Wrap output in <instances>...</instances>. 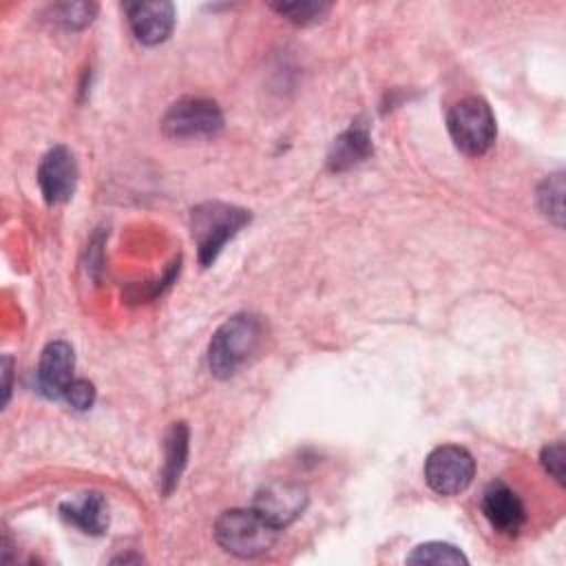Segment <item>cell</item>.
<instances>
[{
    "instance_id": "obj_1",
    "label": "cell",
    "mask_w": 566,
    "mask_h": 566,
    "mask_svg": "<svg viewBox=\"0 0 566 566\" xmlns=\"http://www.w3.org/2000/svg\"><path fill=\"white\" fill-rule=\"evenodd\" d=\"M263 323L254 314H234L212 336L208 345V365L217 378H230L252 358L263 340Z\"/></svg>"
},
{
    "instance_id": "obj_2",
    "label": "cell",
    "mask_w": 566,
    "mask_h": 566,
    "mask_svg": "<svg viewBox=\"0 0 566 566\" xmlns=\"http://www.w3.org/2000/svg\"><path fill=\"white\" fill-rule=\"evenodd\" d=\"M248 223H250V212L239 206H230L221 201H206L195 206L190 214V230L197 243L199 263L203 268L212 265L219 252L223 250V245Z\"/></svg>"
},
{
    "instance_id": "obj_3",
    "label": "cell",
    "mask_w": 566,
    "mask_h": 566,
    "mask_svg": "<svg viewBox=\"0 0 566 566\" xmlns=\"http://www.w3.org/2000/svg\"><path fill=\"white\" fill-rule=\"evenodd\" d=\"M214 539L226 553L256 557L276 544L279 528L268 524L254 509H230L217 517Z\"/></svg>"
},
{
    "instance_id": "obj_4",
    "label": "cell",
    "mask_w": 566,
    "mask_h": 566,
    "mask_svg": "<svg viewBox=\"0 0 566 566\" xmlns=\"http://www.w3.org/2000/svg\"><path fill=\"white\" fill-rule=\"evenodd\" d=\"M447 128L464 155H484L495 142V117L482 97H464L447 113Z\"/></svg>"
},
{
    "instance_id": "obj_5",
    "label": "cell",
    "mask_w": 566,
    "mask_h": 566,
    "mask_svg": "<svg viewBox=\"0 0 566 566\" xmlns=\"http://www.w3.org/2000/svg\"><path fill=\"white\" fill-rule=\"evenodd\" d=\"M223 128V113L217 102L206 97L177 99L161 119L164 135L172 139H197L217 135Z\"/></svg>"
},
{
    "instance_id": "obj_6",
    "label": "cell",
    "mask_w": 566,
    "mask_h": 566,
    "mask_svg": "<svg viewBox=\"0 0 566 566\" xmlns=\"http://www.w3.org/2000/svg\"><path fill=\"white\" fill-rule=\"evenodd\" d=\"M475 475L473 455L458 444L436 447L424 460V480L438 495H458L469 489Z\"/></svg>"
},
{
    "instance_id": "obj_7",
    "label": "cell",
    "mask_w": 566,
    "mask_h": 566,
    "mask_svg": "<svg viewBox=\"0 0 566 566\" xmlns=\"http://www.w3.org/2000/svg\"><path fill=\"white\" fill-rule=\"evenodd\" d=\"M307 506V491L292 482H270L254 495L252 509L274 528L290 526Z\"/></svg>"
},
{
    "instance_id": "obj_8",
    "label": "cell",
    "mask_w": 566,
    "mask_h": 566,
    "mask_svg": "<svg viewBox=\"0 0 566 566\" xmlns=\"http://www.w3.org/2000/svg\"><path fill=\"white\" fill-rule=\"evenodd\" d=\"M38 184L46 203H64L77 186V164L66 146L51 148L38 166Z\"/></svg>"
},
{
    "instance_id": "obj_9",
    "label": "cell",
    "mask_w": 566,
    "mask_h": 566,
    "mask_svg": "<svg viewBox=\"0 0 566 566\" xmlns=\"http://www.w3.org/2000/svg\"><path fill=\"white\" fill-rule=\"evenodd\" d=\"M124 9L128 15L130 31L142 44H159L168 40V35L172 33L175 7L170 2H128Z\"/></svg>"
},
{
    "instance_id": "obj_10",
    "label": "cell",
    "mask_w": 566,
    "mask_h": 566,
    "mask_svg": "<svg viewBox=\"0 0 566 566\" xmlns=\"http://www.w3.org/2000/svg\"><path fill=\"white\" fill-rule=\"evenodd\" d=\"M75 356L69 343L53 340L44 347L38 365V387L46 398H62L66 387L75 380Z\"/></svg>"
},
{
    "instance_id": "obj_11",
    "label": "cell",
    "mask_w": 566,
    "mask_h": 566,
    "mask_svg": "<svg viewBox=\"0 0 566 566\" xmlns=\"http://www.w3.org/2000/svg\"><path fill=\"white\" fill-rule=\"evenodd\" d=\"M482 513L489 520V524L504 535H515L524 520L526 511L522 500L513 489H509L502 482H491L482 493Z\"/></svg>"
},
{
    "instance_id": "obj_12",
    "label": "cell",
    "mask_w": 566,
    "mask_h": 566,
    "mask_svg": "<svg viewBox=\"0 0 566 566\" xmlns=\"http://www.w3.org/2000/svg\"><path fill=\"white\" fill-rule=\"evenodd\" d=\"M371 137H369V128L363 122H352V126L347 130H343L327 155V168L332 172H343L354 168L356 164L365 161L371 155Z\"/></svg>"
},
{
    "instance_id": "obj_13",
    "label": "cell",
    "mask_w": 566,
    "mask_h": 566,
    "mask_svg": "<svg viewBox=\"0 0 566 566\" xmlns=\"http://www.w3.org/2000/svg\"><path fill=\"white\" fill-rule=\"evenodd\" d=\"M60 515L91 535H102L108 528V504L97 491L82 493L75 500H64L60 504Z\"/></svg>"
},
{
    "instance_id": "obj_14",
    "label": "cell",
    "mask_w": 566,
    "mask_h": 566,
    "mask_svg": "<svg viewBox=\"0 0 566 566\" xmlns=\"http://www.w3.org/2000/svg\"><path fill=\"white\" fill-rule=\"evenodd\" d=\"M188 458V427L184 422H175L166 436V462L161 471V491L168 495L186 467Z\"/></svg>"
},
{
    "instance_id": "obj_15",
    "label": "cell",
    "mask_w": 566,
    "mask_h": 566,
    "mask_svg": "<svg viewBox=\"0 0 566 566\" xmlns=\"http://www.w3.org/2000/svg\"><path fill=\"white\" fill-rule=\"evenodd\" d=\"M537 201L542 212L553 219L557 226H562L564 219V175L555 172L548 175L539 188H537Z\"/></svg>"
},
{
    "instance_id": "obj_16",
    "label": "cell",
    "mask_w": 566,
    "mask_h": 566,
    "mask_svg": "<svg viewBox=\"0 0 566 566\" xmlns=\"http://www.w3.org/2000/svg\"><path fill=\"white\" fill-rule=\"evenodd\" d=\"M409 564H467L460 548L447 542H427L407 555Z\"/></svg>"
},
{
    "instance_id": "obj_17",
    "label": "cell",
    "mask_w": 566,
    "mask_h": 566,
    "mask_svg": "<svg viewBox=\"0 0 566 566\" xmlns=\"http://www.w3.org/2000/svg\"><path fill=\"white\" fill-rule=\"evenodd\" d=\"M272 9L276 13H281L283 18H287L294 24H314L318 20H323L329 11L327 2H318V0H301V2H276L272 4Z\"/></svg>"
},
{
    "instance_id": "obj_18",
    "label": "cell",
    "mask_w": 566,
    "mask_h": 566,
    "mask_svg": "<svg viewBox=\"0 0 566 566\" xmlns=\"http://www.w3.org/2000/svg\"><path fill=\"white\" fill-rule=\"evenodd\" d=\"M95 11H97V4L93 2H62L53 7L55 22L64 24L66 29H82L91 24Z\"/></svg>"
},
{
    "instance_id": "obj_19",
    "label": "cell",
    "mask_w": 566,
    "mask_h": 566,
    "mask_svg": "<svg viewBox=\"0 0 566 566\" xmlns=\"http://www.w3.org/2000/svg\"><path fill=\"white\" fill-rule=\"evenodd\" d=\"M62 398H64L73 409L86 411V409H91L93 402H95V387H93V382L86 380V378H75V380L66 387V391H64Z\"/></svg>"
},
{
    "instance_id": "obj_20",
    "label": "cell",
    "mask_w": 566,
    "mask_h": 566,
    "mask_svg": "<svg viewBox=\"0 0 566 566\" xmlns=\"http://www.w3.org/2000/svg\"><path fill=\"white\" fill-rule=\"evenodd\" d=\"M564 458H566V451H564V442L557 440V442H551L542 449V467L546 469V473H551L559 484H564Z\"/></svg>"
},
{
    "instance_id": "obj_21",
    "label": "cell",
    "mask_w": 566,
    "mask_h": 566,
    "mask_svg": "<svg viewBox=\"0 0 566 566\" xmlns=\"http://www.w3.org/2000/svg\"><path fill=\"white\" fill-rule=\"evenodd\" d=\"M11 365H13V360L9 356H4V363H2V369H4V387H2L4 405L9 402V391H11Z\"/></svg>"
}]
</instances>
